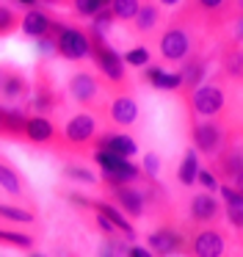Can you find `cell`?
Listing matches in <instances>:
<instances>
[{
	"instance_id": "4316f807",
	"label": "cell",
	"mask_w": 243,
	"mask_h": 257,
	"mask_svg": "<svg viewBox=\"0 0 243 257\" xmlns=\"http://www.w3.org/2000/svg\"><path fill=\"white\" fill-rule=\"evenodd\" d=\"M196 169H199V152L188 150L185 155H182L180 169H177V180H180L182 185H193V180H196Z\"/></svg>"
},
{
	"instance_id": "30bf717a",
	"label": "cell",
	"mask_w": 243,
	"mask_h": 257,
	"mask_svg": "<svg viewBox=\"0 0 243 257\" xmlns=\"http://www.w3.org/2000/svg\"><path fill=\"white\" fill-rule=\"evenodd\" d=\"M147 243H149V249H152L158 257L180 254L182 251V232L174 227V224L163 221V224H158V229L147 238Z\"/></svg>"
},
{
	"instance_id": "836d02e7",
	"label": "cell",
	"mask_w": 243,
	"mask_h": 257,
	"mask_svg": "<svg viewBox=\"0 0 243 257\" xmlns=\"http://www.w3.org/2000/svg\"><path fill=\"white\" fill-rule=\"evenodd\" d=\"M0 243H11L17 249H33V238L31 235H22V232H11V229H0Z\"/></svg>"
},
{
	"instance_id": "6da1fadb",
	"label": "cell",
	"mask_w": 243,
	"mask_h": 257,
	"mask_svg": "<svg viewBox=\"0 0 243 257\" xmlns=\"http://www.w3.org/2000/svg\"><path fill=\"white\" fill-rule=\"evenodd\" d=\"M88 58L97 64L99 75H102L110 86H127V67H125L119 53L105 42V36L88 34Z\"/></svg>"
},
{
	"instance_id": "ac0fdd59",
	"label": "cell",
	"mask_w": 243,
	"mask_h": 257,
	"mask_svg": "<svg viewBox=\"0 0 243 257\" xmlns=\"http://www.w3.org/2000/svg\"><path fill=\"white\" fill-rule=\"evenodd\" d=\"M97 150H105V152H113V155H122V158H133L138 152L136 141L125 133H102L97 139H91Z\"/></svg>"
},
{
	"instance_id": "74e56055",
	"label": "cell",
	"mask_w": 243,
	"mask_h": 257,
	"mask_svg": "<svg viewBox=\"0 0 243 257\" xmlns=\"http://www.w3.org/2000/svg\"><path fill=\"white\" fill-rule=\"evenodd\" d=\"M226 221L232 224L235 232H240V227H243V205H226Z\"/></svg>"
},
{
	"instance_id": "f1b7e54d",
	"label": "cell",
	"mask_w": 243,
	"mask_h": 257,
	"mask_svg": "<svg viewBox=\"0 0 243 257\" xmlns=\"http://www.w3.org/2000/svg\"><path fill=\"white\" fill-rule=\"evenodd\" d=\"M0 218L14 221V224H33V213L17 205H0Z\"/></svg>"
},
{
	"instance_id": "bcb514c9",
	"label": "cell",
	"mask_w": 243,
	"mask_h": 257,
	"mask_svg": "<svg viewBox=\"0 0 243 257\" xmlns=\"http://www.w3.org/2000/svg\"><path fill=\"white\" fill-rule=\"evenodd\" d=\"M0 116H3V108H0Z\"/></svg>"
},
{
	"instance_id": "ffe728a7",
	"label": "cell",
	"mask_w": 243,
	"mask_h": 257,
	"mask_svg": "<svg viewBox=\"0 0 243 257\" xmlns=\"http://www.w3.org/2000/svg\"><path fill=\"white\" fill-rule=\"evenodd\" d=\"M130 23H133V31H136V34H149L152 28L160 25V6L155 0H141V6H138L136 17H133Z\"/></svg>"
},
{
	"instance_id": "d590c367",
	"label": "cell",
	"mask_w": 243,
	"mask_h": 257,
	"mask_svg": "<svg viewBox=\"0 0 243 257\" xmlns=\"http://www.w3.org/2000/svg\"><path fill=\"white\" fill-rule=\"evenodd\" d=\"M64 177L75 180V183H86V185H94V183H97L94 172H88V169H83V166H64Z\"/></svg>"
},
{
	"instance_id": "e575fe53",
	"label": "cell",
	"mask_w": 243,
	"mask_h": 257,
	"mask_svg": "<svg viewBox=\"0 0 243 257\" xmlns=\"http://www.w3.org/2000/svg\"><path fill=\"white\" fill-rule=\"evenodd\" d=\"M122 61H125V67H147L149 64V50L147 47H130V50L122 56Z\"/></svg>"
},
{
	"instance_id": "d4e9b609",
	"label": "cell",
	"mask_w": 243,
	"mask_h": 257,
	"mask_svg": "<svg viewBox=\"0 0 243 257\" xmlns=\"http://www.w3.org/2000/svg\"><path fill=\"white\" fill-rule=\"evenodd\" d=\"M0 188H6V194L11 196H25V185H22V177L17 174L14 166H9V163L0 158Z\"/></svg>"
},
{
	"instance_id": "7402d4cb",
	"label": "cell",
	"mask_w": 243,
	"mask_h": 257,
	"mask_svg": "<svg viewBox=\"0 0 243 257\" xmlns=\"http://www.w3.org/2000/svg\"><path fill=\"white\" fill-rule=\"evenodd\" d=\"M25 119H28V113L22 111V108H3V116H0V136H3V139H22Z\"/></svg>"
},
{
	"instance_id": "7bdbcfd3",
	"label": "cell",
	"mask_w": 243,
	"mask_h": 257,
	"mask_svg": "<svg viewBox=\"0 0 243 257\" xmlns=\"http://www.w3.org/2000/svg\"><path fill=\"white\" fill-rule=\"evenodd\" d=\"M14 3H20V6H25V9H33V6H39V0H14Z\"/></svg>"
},
{
	"instance_id": "8fae6325",
	"label": "cell",
	"mask_w": 243,
	"mask_h": 257,
	"mask_svg": "<svg viewBox=\"0 0 243 257\" xmlns=\"http://www.w3.org/2000/svg\"><path fill=\"white\" fill-rule=\"evenodd\" d=\"M108 194H110V199L116 202V207H119L127 218H138V216H144V210H147V207H144V194L136 188V185H130V183L110 185Z\"/></svg>"
},
{
	"instance_id": "1f68e13d",
	"label": "cell",
	"mask_w": 243,
	"mask_h": 257,
	"mask_svg": "<svg viewBox=\"0 0 243 257\" xmlns=\"http://www.w3.org/2000/svg\"><path fill=\"white\" fill-rule=\"evenodd\" d=\"M110 25H113V14H110V9L105 6V9H99V12L91 17V31H88V34L105 36V34L110 31Z\"/></svg>"
},
{
	"instance_id": "60d3db41",
	"label": "cell",
	"mask_w": 243,
	"mask_h": 257,
	"mask_svg": "<svg viewBox=\"0 0 243 257\" xmlns=\"http://www.w3.org/2000/svg\"><path fill=\"white\" fill-rule=\"evenodd\" d=\"M125 257H152V254H149V249H141V246H127Z\"/></svg>"
},
{
	"instance_id": "4dcf8cb0",
	"label": "cell",
	"mask_w": 243,
	"mask_h": 257,
	"mask_svg": "<svg viewBox=\"0 0 243 257\" xmlns=\"http://www.w3.org/2000/svg\"><path fill=\"white\" fill-rule=\"evenodd\" d=\"M17 28H20V14H17L14 9H9V6L0 3V36L14 34Z\"/></svg>"
},
{
	"instance_id": "83f0119b",
	"label": "cell",
	"mask_w": 243,
	"mask_h": 257,
	"mask_svg": "<svg viewBox=\"0 0 243 257\" xmlns=\"http://www.w3.org/2000/svg\"><path fill=\"white\" fill-rule=\"evenodd\" d=\"M138 6H141V0H108L110 14H113V20H119V23H130V20L136 17Z\"/></svg>"
},
{
	"instance_id": "ee69618b",
	"label": "cell",
	"mask_w": 243,
	"mask_h": 257,
	"mask_svg": "<svg viewBox=\"0 0 243 257\" xmlns=\"http://www.w3.org/2000/svg\"><path fill=\"white\" fill-rule=\"evenodd\" d=\"M39 3H61V0H39Z\"/></svg>"
},
{
	"instance_id": "277c9868",
	"label": "cell",
	"mask_w": 243,
	"mask_h": 257,
	"mask_svg": "<svg viewBox=\"0 0 243 257\" xmlns=\"http://www.w3.org/2000/svg\"><path fill=\"white\" fill-rule=\"evenodd\" d=\"M185 94H188V108H191V113H196V116H202V119L218 116L226 105L224 89L215 86V83H199V86H193L191 91H185Z\"/></svg>"
},
{
	"instance_id": "52a82bcc",
	"label": "cell",
	"mask_w": 243,
	"mask_h": 257,
	"mask_svg": "<svg viewBox=\"0 0 243 257\" xmlns=\"http://www.w3.org/2000/svg\"><path fill=\"white\" fill-rule=\"evenodd\" d=\"M226 136H229V133H226V130L221 127V124L215 122L213 116L191 124V141H193V150L202 152V155H207V158H213L215 152H218L221 147H224Z\"/></svg>"
},
{
	"instance_id": "9a60e30c",
	"label": "cell",
	"mask_w": 243,
	"mask_h": 257,
	"mask_svg": "<svg viewBox=\"0 0 243 257\" xmlns=\"http://www.w3.org/2000/svg\"><path fill=\"white\" fill-rule=\"evenodd\" d=\"M182 67H180V80H182V89L191 91L193 86L204 83V78H207V69H210V58L202 56V53H191L188 58H182Z\"/></svg>"
},
{
	"instance_id": "9c48e42d",
	"label": "cell",
	"mask_w": 243,
	"mask_h": 257,
	"mask_svg": "<svg viewBox=\"0 0 243 257\" xmlns=\"http://www.w3.org/2000/svg\"><path fill=\"white\" fill-rule=\"evenodd\" d=\"M61 105V94L55 89L53 78L47 75L44 64H39V72H36V83L31 86V108L36 113H50Z\"/></svg>"
},
{
	"instance_id": "ab89813d",
	"label": "cell",
	"mask_w": 243,
	"mask_h": 257,
	"mask_svg": "<svg viewBox=\"0 0 243 257\" xmlns=\"http://www.w3.org/2000/svg\"><path fill=\"white\" fill-rule=\"evenodd\" d=\"M158 169H160V158L155 155V152H147V155H144V166H141V172L147 174V177H155V174H158Z\"/></svg>"
},
{
	"instance_id": "3957f363",
	"label": "cell",
	"mask_w": 243,
	"mask_h": 257,
	"mask_svg": "<svg viewBox=\"0 0 243 257\" xmlns=\"http://www.w3.org/2000/svg\"><path fill=\"white\" fill-rule=\"evenodd\" d=\"M50 36L55 42V53L66 61H83L88 58V34L77 25H66L58 20H50Z\"/></svg>"
},
{
	"instance_id": "8d00e7d4",
	"label": "cell",
	"mask_w": 243,
	"mask_h": 257,
	"mask_svg": "<svg viewBox=\"0 0 243 257\" xmlns=\"http://www.w3.org/2000/svg\"><path fill=\"white\" fill-rule=\"evenodd\" d=\"M221 196H224L226 205H243V191L232 183H224L221 185Z\"/></svg>"
},
{
	"instance_id": "d6986e66",
	"label": "cell",
	"mask_w": 243,
	"mask_h": 257,
	"mask_svg": "<svg viewBox=\"0 0 243 257\" xmlns=\"http://www.w3.org/2000/svg\"><path fill=\"white\" fill-rule=\"evenodd\" d=\"M108 113L116 124L122 127H130V124L138 122V102L133 100L130 94H122V97H113L108 105Z\"/></svg>"
},
{
	"instance_id": "d6a6232c",
	"label": "cell",
	"mask_w": 243,
	"mask_h": 257,
	"mask_svg": "<svg viewBox=\"0 0 243 257\" xmlns=\"http://www.w3.org/2000/svg\"><path fill=\"white\" fill-rule=\"evenodd\" d=\"M72 6H75L77 17H88V20H91L99 9L108 6V0H72Z\"/></svg>"
},
{
	"instance_id": "e0dca14e",
	"label": "cell",
	"mask_w": 243,
	"mask_h": 257,
	"mask_svg": "<svg viewBox=\"0 0 243 257\" xmlns=\"http://www.w3.org/2000/svg\"><path fill=\"white\" fill-rule=\"evenodd\" d=\"M22 139L31 141L36 147H47L55 141V124L50 122L44 113H36V116L25 119V130H22Z\"/></svg>"
},
{
	"instance_id": "ba28073f",
	"label": "cell",
	"mask_w": 243,
	"mask_h": 257,
	"mask_svg": "<svg viewBox=\"0 0 243 257\" xmlns=\"http://www.w3.org/2000/svg\"><path fill=\"white\" fill-rule=\"evenodd\" d=\"M28 97H31V83H28L25 69L11 61H3L0 64V100L20 102Z\"/></svg>"
},
{
	"instance_id": "4fadbf2b",
	"label": "cell",
	"mask_w": 243,
	"mask_h": 257,
	"mask_svg": "<svg viewBox=\"0 0 243 257\" xmlns=\"http://www.w3.org/2000/svg\"><path fill=\"white\" fill-rule=\"evenodd\" d=\"M94 133H97V119L91 113H77L64 127V139L69 147H86L94 139Z\"/></svg>"
},
{
	"instance_id": "f35d334b",
	"label": "cell",
	"mask_w": 243,
	"mask_h": 257,
	"mask_svg": "<svg viewBox=\"0 0 243 257\" xmlns=\"http://www.w3.org/2000/svg\"><path fill=\"white\" fill-rule=\"evenodd\" d=\"M193 183H199L204 191H215V188H218L213 172H207V169H196V180H193Z\"/></svg>"
},
{
	"instance_id": "484cf974",
	"label": "cell",
	"mask_w": 243,
	"mask_h": 257,
	"mask_svg": "<svg viewBox=\"0 0 243 257\" xmlns=\"http://www.w3.org/2000/svg\"><path fill=\"white\" fill-rule=\"evenodd\" d=\"M221 67H224V75H229V78H240L243 72V61H240V36H237L235 42H232L229 47H226V53L221 56Z\"/></svg>"
},
{
	"instance_id": "cb8c5ba5",
	"label": "cell",
	"mask_w": 243,
	"mask_h": 257,
	"mask_svg": "<svg viewBox=\"0 0 243 257\" xmlns=\"http://www.w3.org/2000/svg\"><path fill=\"white\" fill-rule=\"evenodd\" d=\"M226 6L229 0H191V12L207 20H226Z\"/></svg>"
},
{
	"instance_id": "44dd1931",
	"label": "cell",
	"mask_w": 243,
	"mask_h": 257,
	"mask_svg": "<svg viewBox=\"0 0 243 257\" xmlns=\"http://www.w3.org/2000/svg\"><path fill=\"white\" fill-rule=\"evenodd\" d=\"M50 14H44L42 9H28L25 14L20 17V28H22V34L25 36H31V39H39V36H44L50 31Z\"/></svg>"
},
{
	"instance_id": "5bb4252c",
	"label": "cell",
	"mask_w": 243,
	"mask_h": 257,
	"mask_svg": "<svg viewBox=\"0 0 243 257\" xmlns=\"http://www.w3.org/2000/svg\"><path fill=\"white\" fill-rule=\"evenodd\" d=\"M218 216H221V205L215 202V196L210 194H196L191 199V205H188V218H191V224H215L218 221Z\"/></svg>"
},
{
	"instance_id": "f6af8a7d",
	"label": "cell",
	"mask_w": 243,
	"mask_h": 257,
	"mask_svg": "<svg viewBox=\"0 0 243 257\" xmlns=\"http://www.w3.org/2000/svg\"><path fill=\"white\" fill-rule=\"evenodd\" d=\"M28 257H42V254H39V251H31V254H28Z\"/></svg>"
},
{
	"instance_id": "5b68a950",
	"label": "cell",
	"mask_w": 243,
	"mask_h": 257,
	"mask_svg": "<svg viewBox=\"0 0 243 257\" xmlns=\"http://www.w3.org/2000/svg\"><path fill=\"white\" fill-rule=\"evenodd\" d=\"M213 158H215L213 169L218 172V177L224 180V183H232V185H237V188H240V185H243V158H240L237 133L226 136L224 147H221Z\"/></svg>"
},
{
	"instance_id": "8992f818",
	"label": "cell",
	"mask_w": 243,
	"mask_h": 257,
	"mask_svg": "<svg viewBox=\"0 0 243 257\" xmlns=\"http://www.w3.org/2000/svg\"><path fill=\"white\" fill-rule=\"evenodd\" d=\"M193 50H196V45H193V36L185 25L174 23L163 31V36H160V56L169 64H180L182 58H188Z\"/></svg>"
},
{
	"instance_id": "f546056e",
	"label": "cell",
	"mask_w": 243,
	"mask_h": 257,
	"mask_svg": "<svg viewBox=\"0 0 243 257\" xmlns=\"http://www.w3.org/2000/svg\"><path fill=\"white\" fill-rule=\"evenodd\" d=\"M127 246L122 240V235H105V243L99 246V257H125Z\"/></svg>"
},
{
	"instance_id": "7a4b0ae2",
	"label": "cell",
	"mask_w": 243,
	"mask_h": 257,
	"mask_svg": "<svg viewBox=\"0 0 243 257\" xmlns=\"http://www.w3.org/2000/svg\"><path fill=\"white\" fill-rule=\"evenodd\" d=\"M226 235L213 229L210 224H196V229L182 232V251L188 257H224L226 254Z\"/></svg>"
},
{
	"instance_id": "603a6c76",
	"label": "cell",
	"mask_w": 243,
	"mask_h": 257,
	"mask_svg": "<svg viewBox=\"0 0 243 257\" xmlns=\"http://www.w3.org/2000/svg\"><path fill=\"white\" fill-rule=\"evenodd\" d=\"M144 80H147L152 89H163V91H174L182 86V80L177 72H166L163 67H149V64H147V69H144Z\"/></svg>"
},
{
	"instance_id": "2e32d148",
	"label": "cell",
	"mask_w": 243,
	"mask_h": 257,
	"mask_svg": "<svg viewBox=\"0 0 243 257\" xmlns=\"http://www.w3.org/2000/svg\"><path fill=\"white\" fill-rule=\"evenodd\" d=\"M88 207H91L94 213H99L102 218H108V221L116 227V232H119L125 240H133V238H136V229H133L130 218H127L116 205H110V202H105V199H88Z\"/></svg>"
},
{
	"instance_id": "7c38bea8",
	"label": "cell",
	"mask_w": 243,
	"mask_h": 257,
	"mask_svg": "<svg viewBox=\"0 0 243 257\" xmlns=\"http://www.w3.org/2000/svg\"><path fill=\"white\" fill-rule=\"evenodd\" d=\"M69 94L75 102H80V105H94L99 97V80L94 72H88V69H80V72H75L69 78Z\"/></svg>"
},
{
	"instance_id": "b9f144b4",
	"label": "cell",
	"mask_w": 243,
	"mask_h": 257,
	"mask_svg": "<svg viewBox=\"0 0 243 257\" xmlns=\"http://www.w3.org/2000/svg\"><path fill=\"white\" fill-rule=\"evenodd\" d=\"M158 3H160V6H166V9H177L182 0H158Z\"/></svg>"
}]
</instances>
